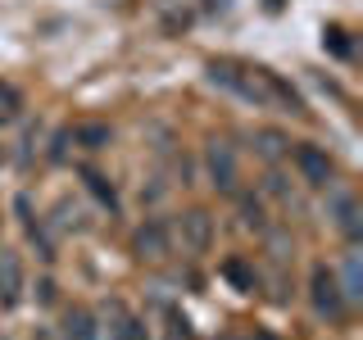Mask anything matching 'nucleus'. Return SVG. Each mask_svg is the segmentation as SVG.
<instances>
[{
	"label": "nucleus",
	"instance_id": "f257e3e1",
	"mask_svg": "<svg viewBox=\"0 0 363 340\" xmlns=\"http://www.w3.org/2000/svg\"><path fill=\"white\" fill-rule=\"evenodd\" d=\"M309 295H313V309L323 313V317H336L345 313V290H340V281H336V272L332 268H313V281H309Z\"/></svg>",
	"mask_w": 363,
	"mask_h": 340
},
{
	"label": "nucleus",
	"instance_id": "f03ea898",
	"mask_svg": "<svg viewBox=\"0 0 363 340\" xmlns=\"http://www.w3.org/2000/svg\"><path fill=\"white\" fill-rule=\"evenodd\" d=\"M295 164H300V173H304L309 186H327V181H332V159L318 150V145H300V150H295Z\"/></svg>",
	"mask_w": 363,
	"mask_h": 340
},
{
	"label": "nucleus",
	"instance_id": "7ed1b4c3",
	"mask_svg": "<svg viewBox=\"0 0 363 340\" xmlns=\"http://www.w3.org/2000/svg\"><path fill=\"white\" fill-rule=\"evenodd\" d=\"M209 177H213V186H223V191L236 186V154H232V145H223V141L209 145Z\"/></svg>",
	"mask_w": 363,
	"mask_h": 340
},
{
	"label": "nucleus",
	"instance_id": "20e7f679",
	"mask_svg": "<svg viewBox=\"0 0 363 340\" xmlns=\"http://www.w3.org/2000/svg\"><path fill=\"white\" fill-rule=\"evenodd\" d=\"M182 236H186V245L196 249V254H204V249H209V236H213V222H209V213L191 209L186 218H182Z\"/></svg>",
	"mask_w": 363,
	"mask_h": 340
},
{
	"label": "nucleus",
	"instance_id": "39448f33",
	"mask_svg": "<svg viewBox=\"0 0 363 340\" xmlns=\"http://www.w3.org/2000/svg\"><path fill=\"white\" fill-rule=\"evenodd\" d=\"M23 290V268L14 254H0V304H14Z\"/></svg>",
	"mask_w": 363,
	"mask_h": 340
},
{
	"label": "nucleus",
	"instance_id": "423d86ee",
	"mask_svg": "<svg viewBox=\"0 0 363 340\" xmlns=\"http://www.w3.org/2000/svg\"><path fill=\"white\" fill-rule=\"evenodd\" d=\"M109 313H113V332H109V340H150V336H145V322H141V317H132L123 304H113Z\"/></svg>",
	"mask_w": 363,
	"mask_h": 340
},
{
	"label": "nucleus",
	"instance_id": "0eeeda50",
	"mask_svg": "<svg viewBox=\"0 0 363 340\" xmlns=\"http://www.w3.org/2000/svg\"><path fill=\"white\" fill-rule=\"evenodd\" d=\"M136 249H141V259H164V254H168V236H164V227H159V222L141 227V232H136Z\"/></svg>",
	"mask_w": 363,
	"mask_h": 340
},
{
	"label": "nucleus",
	"instance_id": "6e6552de",
	"mask_svg": "<svg viewBox=\"0 0 363 340\" xmlns=\"http://www.w3.org/2000/svg\"><path fill=\"white\" fill-rule=\"evenodd\" d=\"M68 340H96V317L86 309H68Z\"/></svg>",
	"mask_w": 363,
	"mask_h": 340
},
{
	"label": "nucleus",
	"instance_id": "1a4fd4ad",
	"mask_svg": "<svg viewBox=\"0 0 363 340\" xmlns=\"http://www.w3.org/2000/svg\"><path fill=\"white\" fill-rule=\"evenodd\" d=\"M281 150H286V136H277V132H259V154L277 159Z\"/></svg>",
	"mask_w": 363,
	"mask_h": 340
},
{
	"label": "nucleus",
	"instance_id": "9d476101",
	"mask_svg": "<svg viewBox=\"0 0 363 340\" xmlns=\"http://www.w3.org/2000/svg\"><path fill=\"white\" fill-rule=\"evenodd\" d=\"M340 227H345L350 236H359V209H354V200H340Z\"/></svg>",
	"mask_w": 363,
	"mask_h": 340
},
{
	"label": "nucleus",
	"instance_id": "9b49d317",
	"mask_svg": "<svg viewBox=\"0 0 363 340\" xmlns=\"http://www.w3.org/2000/svg\"><path fill=\"white\" fill-rule=\"evenodd\" d=\"M340 290H345V300H359V259L345 264V286H340Z\"/></svg>",
	"mask_w": 363,
	"mask_h": 340
},
{
	"label": "nucleus",
	"instance_id": "f8f14e48",
	"mask_svg": "<svg viewBox=\"0 0 363 340\" xmlns=\"http://www.w3.org/2000/svg\"><path fill=\"white\" fill-rule=\"evenodd\" d=\"M86 181H91V191H96V196H100V200H105V204H109V209H113V204H118V200H113V191L105 186V177H96V173H86Z\"/></svg>",
	"mask_w": 363,
	"mask_h": 340
},
{
	"label": "nucleus",
	"instance_id": "ddd939ff",
	"mask_svg": "<svg viewBox=\"0 0 363 340\" xmlns=\"http://www.w3.org/2000/svg\"><path fill=\"white\" fill-rule=\"evenodd\" d=\"M77 136H82V141H105L109 132H105V128H82V132H77Z\"/></svg>",
	"mask_w": 363,
	"mask_h": 340
},
{
	"label": "nucleus",
	"instance_id": "4468645a",
	"mask_svg": "<svg viewBox=\"0 0 363 340\" xmlns=\"http://www.w3.org/2000/svg\"><path fill=\"white\" fill-rule=\"evenodd\" d=\"M168 340H191V336H186V322H173V332H168Z\"/></svg>",
	"mask_w": 363,
	"mask_h": 340
}]
</instances>
